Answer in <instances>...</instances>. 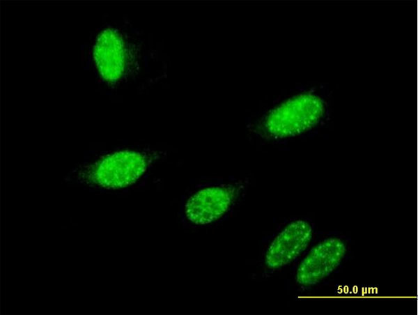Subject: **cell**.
I'll return each instance as SVG.
<instances>
[{
    "instance_id": "cell-1",
    "label": "cell",
    "mask_w": 418,
    "mask_h": 315,
    "mask_svg": "<svg viewBox=\"0 0 418 315\" xmlns=\"http://www.w3.org/2000/svg\"><path fill=\"white\" fill-rule=\"evenodd\" d=\"M325 113V104L318 95L300 94L270 111L262 122V131L274 139L293 137L317 125Z\"/></svg>"
},
{
    "instance_id": "cell-2",
    "label": "cell",
    "mask_w": 418,
    "mask_h": 315,
    "mask_svg": "<svg viewBox=\"0 0 418 315\" xmlns=\"http://www.w3.org/2000/svg\"><path fill=\"white\" fill-rule=\"evenodd\" d=\"M148 158L141 153L120 151L111 154L88 169L91 182L107 188L132 184L146 171Z\"/></svg>"
},
{
    "instance_id": "cell-3",
    "label": "cell",
    "mask_w": 418,
    "mask_h": 315,
    "mask_svg": "<svg viewBox=\"0 0 418 315\" xmlns=\"http://www.w3.org/2000/svg\"><path fill=\"white\" fill-rule=\"evenodd\" d=\"M238 193L236 186L221 185L195 192L184 208L186 218L196 225H206L222 218L231 208Z\"/></svg>"
},
{
    "instance_id": "cell-4",
    "label": "cell",
    "mask_w": 418,
    "mask_h": 315,
    "mask_svg": "<svg viewBox=\"0 0 418 315\" xmlns=\"http://www.w3.org/2000/svg\"><path fill=\"white\" fill-rule=\"evenodd\" d=\"M346 253L344 242L327 238L316 245L300 263L296 280L301 285H314L330 275L341 263Z\"/></svg>"
},
{
    "instance_id": "cell-5",
    "label": "cell",
    "mask_w": 418,
    "mask_h": 315,
    "mask_svg": "<svg viewBox=\"0 0 418 315\" xmlns=\"http://www.w3.org/2000/svg\"><path fill=\"white\" fill-rule=\"evenodd\" d=\"M312 234L308 222L296 220L290 223L269 245L265 256L267 267L278 269L294 261L307 248Z\"/></svg>"
},
{
    "instance_id": "cell-6",
    "label": "cell",
    "mask_w": 418,
    "mask_h": 315,
    "mask_svg": "<svg viewBox=\"0 0 418 315\" xmlns=\"http://www.w3.org/2000/svg\"><path fill=\"white\" fill-rule=\"evenodd\" d=\"M94 59L102 77L110 82L123 75L125 52L122 39L113 29H107L98 36L94 47Z\"/></svg>"
}]
</instances>
